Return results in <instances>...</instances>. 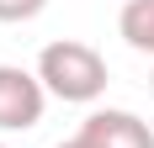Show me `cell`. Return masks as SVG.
<instances>
[{
  "instance_id": "6da1fadb",
  "label": "cell",
  "mask_w": 154,
  "mask_h": 148,
  "mask_svg": "<svg viewBox=\"0 0 154 148\" xmlns=\"http://www.w3.org/2000/svg\"><path fill=\"white\" fill-rule=\"evenodd\" d=\"M37 79H43L48 95H59L69 106H91L106 95V58L96 53L91 43H75V37H59L37 53Z\"/></svg>"
},
{
  "instance_id": "277c9868",
  "label": "cell",
  "mask_w": 154,
  "mask_h": 148,
  "mask_svg": "<svg viewBox=\"0 0 154 148\" xmlns=\"http://www.w3.org/2000/svg\"><path fill=\"white\" fill-rule=\"evenodd\" d=\"M117 32L133 53H149L154 58V0H128L117 11Z\"/></svg>"
},
{
  "instance_id": "ba28073f",
  "label": "cell",
  "mask_w": 154,
  "mask_h": 148,
  "mask_svg": "<svg viewBox=\"0 0 154 148\" xmlns=\"http://www.w3.org/2000/svg\"><path fill=\"white\" fill-rule=\"evenodd\" d=\"M0 148H5V143H0Z\"/></svg>"
},
{
  "instance_id": "5b68a950",
  "label": "cell",
  "mask_w": 154,
  "mask_h": 148,
  "mask_svg": "<svg viewBox=\"0 0 154 148\" xmlns=\"http://www.w3.org/2000/svg\"><path fill=\"white\" fill-rule=\"evenodd\" d=\"M48 0H0V21H32V16H43Z\"/></svg>"
},
{
  "instance_id": "8992f818",
  "label": "cell",
  "mask_w": 154,
  "mask_h": 148,
  "mask_svg": "<svg viewBox=\"0 0 154 148\" xmlns=\"http://www.w3.org/2000/svg\"><path fill=\"white\" fill-rule=\"evenodd\" d=\"M59 148H80V143H75V138H69V143H59Z\"/></svg>"
},
{
  "instance_id": "3957f363",
  "label": "cell",
  "mask_w": 154,
  "mask_h": 148,
  "mask_svg": "<svg viewBox=\"0 0 154 148\" xmlns=\"http://www.w3.org/2000/svg\"><path fill=\"white\" fill-rule=\"evenodd\" d=\"M75 143L80 148H154V132H149V122L133 117V111L101 106V111H91V117L80 122Z\"/></svg>"
},
{
  "instance_id": "7a4b0ae2",
  "label": "cell",
  "mask_w": 154,
  "mask_h": 148,
  "mask_svg": "<svg viewBox=\"0 0 154 148\" xmlns=\"http://www.w3.org/2000/svg\"><path fill=\"white\" fill-rule=\"evenodd\" d=\"M48 90L32 69H16V64H0V132H27L43 122Z\"/></svg>"
},
{
  "instance_id": "52a82bcc",
  "label": "cell",
  "mask_w": 154,
  "mask_h": 148,
  "mask_svg": "<svg viewBox=\"0 0 154 148\" xmlns=\"http://www.w3.org/2000/svg\"><path fill=\"white\" fill-rule=\"evenodd\" d=\"M149 95H154V79H149Z\"/></svg>"
}]
</instances>
